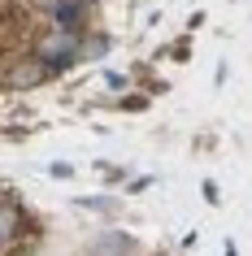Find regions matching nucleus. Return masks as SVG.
Returning <instances> with one entry per match:
<instances>
[{
  "mask_svg": "<svg viewBox=\"0 0 252 256\" xmlns=\"http://www.w3.org/2000/svg\"><path fill=\"white\" fill-rule=\"evenodd\" d=\"M44 61H22V66H14L9 74H5V82L9 87H35V82H44Z\"/></svg>",
  "mask_w": 252,
  "mask_h": 256,
  "instance_id": "1",
  "label": "nucleus"
},
{
  "mask_svg": "<svg viewBox=\"0 0 252 256\" xmlns=\"http://www.w3.org/2000/svg\"><path fill=\"white\" fill-rule=\"evenodd\" d=\"M14 222H18L14 208H0V243H9V239H14Z\"/></svg>",
  "mask_w": 252,
  "mask_h": 256,
  "instance_id": "2",
  "label": "nucleus"
},
{
  "mask_svg": "<svg viewBox=\"0 0 252 256\" xmlns=\"http://www.w3.org/2000/svg\"><path fill=\"white\" fill-rule=\"evenodd\" d=\"M100 252H118V256H126V252H131V239H122V234H118V239H100Z\"/></svg>",
  "mask_w": 252,
  "mask_h": 256,
  "instance_id": "3",
  "label": "nucleus"
},
{
  "mask_svg": "<svg viewBox=\"0 0 252 256\" xmlns=\"http://www.w3.org/2000/svg\"><path fill=\"white\" fill-rule=\"evenodd\" d=\"M79 4H92V0H79Z\"/></svg>",
  "mask_w": 252,
  "mask_h": 256,
  "instance_id": "4",
  "label": "nucleus"
}]
</instances>
